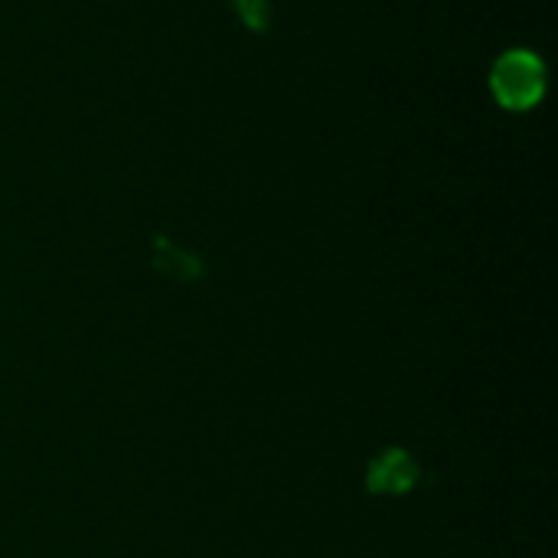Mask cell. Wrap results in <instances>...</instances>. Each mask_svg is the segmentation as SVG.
<instances>
[{
	"label": "cell",
	"instance_id": "6da1fadb",
	"mask_svg": "<svg viewBox=\"0 0 558 558\" xmlns=\"http://www.w3.org/2000/svg\"><path fill=\"white\" fill-rule=\"evenodd\" d=\"M494 92L507 108H530L543 95V65L530 52H510L494 69Z\"/></svg>",
	"mask_w": 558,
	"mask_h": 558
}]
</instances>
